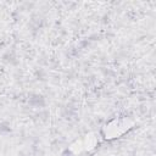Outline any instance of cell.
I'll return each instance as SVG.
<instances>
[{
	"label": "cell",
	"mask_w": 156,
	"mask_h": 156,
	"mask_svg": "<svg viewBox=\"0 0 156 156\" xmlns=\"http://www.w3.org/2000/svg\"><path fill=\"white\" fill-rule=\"evenodd\" d=\"M28 104L32 107H35V108L44 107L45 106V98L40 94H32L28 99Z\"/></svg>",
	"instance_id": "obj_1"
},
{
	"label": "cell",
	"mask_w": 156,
	"mask_h": 156,
	"mask_svg": "<svg viewBox=\"0 0 156 156\" xmlns=\"http://www.w3.org/2000/svg\"><path fill=\"white\" fill-rule=\"evenodd\" d=\"M10 130H11V128H10V124L7 122H5V121L0 122V133H7Z\"/></svg>",
	"instance_id": "obj_2"
},
{
	"label": "cell",
	"mask_w": 156,
	"mask_h": 156,
	"mask_svg": "<svg viewBox=\"0 0 156 156\" xmlns=\"http://www.w3.org/2000/svg\"><path fill=\"white\" fill-rule=\"evenodd\" d=\"M62 156H73V154H72L69 150H66V151L62 154Z\"/></svg>",
	"instance_id": "obj_3"
}]
</instances>
